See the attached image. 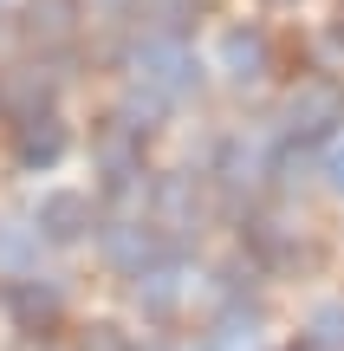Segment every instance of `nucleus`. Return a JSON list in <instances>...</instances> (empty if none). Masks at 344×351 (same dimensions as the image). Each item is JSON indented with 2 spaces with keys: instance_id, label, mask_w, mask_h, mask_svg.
Masks as SVG:
<instances>
[{
  "instance_id": "f257e3e1",
  "label": "nucleus",
  "mask_w": 344,
  "mask_h": 351,
  "mask_svg": "<svg viewBox=\"0 0 344 351\" xmlns=\"http://www.w3.org/2000/svg\"><path fill=\"white\" fill-rule=\"evenodd\" d=\"M130 65H137V85L156 91V98H189V91L202 85V59H195L182 39H143Z\"/></svg>"
},
{
  "instance_id": "f03ea898",
  "label": "nucleus",
  "mask_w": 344,
  "mask_h": 351,
  "mask_svg": "<svg viewBox=\"0 0 344 351\" xmlns=\"http://www.w3.org/2000/svg\"><path fill=\"white\" fill-rule=\"evenodd\" d=\"M286 137L293 143H319V137H332V130L344 124V85L338 78H306V85L286 98Z\"/></svg>"
},
{
  "instance_id": "7ed1b4c3",
  "label": "nucleus",
  "mask_w": 344,
  "mask_h": 351,
  "mask_svg": "<svg viewBox=\"0 0 344 351\" xmlns=\"http://www.w3.org/2000/svg\"><path fill=\"white\" fill-rule=\"evenodd\" d=\"M104 254L130 280H143L163 261H176V241H163V228H150V221H117V228H104Z\"/></svg>"
},
{
  "instance_id": "20e7f679",
  "label": "nucleus",
  "mask_w": 344,
  "mask_h": 351,
  "mask_svg": "<svg viewBox=\"0 0 344 351\" xmlns=\"http://www.w3.org/2000/svg\"><path fill=\"white\" fill-rule=\"evenodd\" d=\"M0 306L13 313L20 332H46L52 319L65 313V287H59V280H33V274H26V280H7V287H0Z\"/></svg>"
},
{
  "instance_id": "39448f33",
  "label": "nucleus",
  "mask_w": 344,
  "mask_h": 351,
  "mask_svg": "<svg viewBox=\"0 0 344 351\" xmlns=\"http://www.w3.org/2000/svg\"><path fill=\"white\" fill-rule=\"evenodd\" d=\"M98 169L111 176V182H124V176H143V137L124 124V117H104L98 124Z\"/></svg>"
},
{
  "instance_id": "423d86ee",
  "label": "nucleus",
  "mask_w": 344,
  "mask_h": 351,
  "mask_svg": "<svg viewBox=\"0 0 344 351\" xmlns=\"http://www.w3.org/2000/svg\"><path fill=\"white\" fill-rule=\"evenodd\" d=\"M85 228H91V195L52 189V195L39 202V234H46V241H78Z\"/></svg>"
},
{
  "instance_id": "0eeeda50",
  "label": "nucleus",
  "mask_w": 344,
  "mask_h": 351,
  "mask_svg": "<svg viewBox=\"0 0 344 351\" xmlns=\"http://www.w3.org/2000/svg\"><path fill=\"white\" fill-rule=\"evenodd\" d=\"M13 156H20V169H52L65 156V124L59 117H26L20 124V137H13Z\"/></svg>"
},
{
  "instance_id": "6e6552de",
  "label": "nucleus",
  "mask_w": 344,
  "mask_h": 351,
  "mask_svg": "<svg viewBox=\"0 0 344 351\" xmlns=\"http://www.w3.org/2000/svg\"><path fill=\"white\" fill-rule=\"evenodd\" d=\"M46 98H52V78L33 72V65H13V72H0V111H13L26 124V117H46Z\"/></svg>"
},
{
  "instance_id": "1a4fd4ad",
  "label": "nucleus",
  "mask_w": 344,
  "mask_h": 351,
  "mask_svg": "<svg viewBox=\"0 0 344 351\" xmlns=\"http://www.w3.org/2000/svg\"><path fill=\"white\" fill-rule=\"evenodd\" d=\"M221 65H228L234 78H267V65H273V39L260 33V26H234L228 39H221Z\"/></svg>"
},
{
  "instance_id": "9d476101",
  "label": "nucleus",
  "mask_w": 344,
  "mask_h": 351,
  "mask_svg": "<svg viewBox=\"0 0 344 351\" xmlns=\"http://www.w3.org/2000/svg\"><path fill=\"white\" fill-rule=\"evenodd\" d=\"M156 215H163V228L176 241L195 234V215H202V195H195L189 176H169V182H156Z\"/></svg>"
},
{
  "instance_id": "9b49d317",
  "label": "nucleus",
  "mask_w": 344,
  "mask_h": 351,
  "mask_svg": "<svg viewBox=\"0 0 344 351\" xmlns=\"http://www.w3.org/2000/svg\"><path fill=\"white\" fill-rule=\"evenodd\" d=\"M72 26H78V0H26V39L59 46V39H72Z\"/></svg>"
},
{
  "instance_id": "f8f14e48",
  "label": "nucleus",
  "mask_w": 344,
  "mask_h": 351,
  "mask_svg": "<svg viewBox=\"0 0 344 351\" xmlns=\"http://www.w3.org/2000/svg\"><path fill=\"white\" fill-rule=\"evenodd\" d=\"M176 293H182L176 261H163L156 274H143V280H137V306H143V313H156V319H163V313H176Z\"/></svg>"
},
{
  "instance_id": "ddd939ff",
  "label": "nucleus",
  "mask_w": 344,
  "mask_h": 351,
  "mask_svg": "<svg viewBox=\"0 0 344 351\" xmlns=\"http://www.w3.org/2000/svg\"><path fill=\"white\" fill-rule=\"evenodd\" d=\"M163 111H169V98H156V91H143V85H130V91H124V104H117V117H124L137 137H150Z\"/></svg>"
},
{
  "instance_id": "4468645a",
  "label": "nucleus",
  "mask_w": 344,
  "mask_h": 351,
  "mask_svg": "<svg viewBox=\"0 0 344 351\" xmlns=\"http://www.w3.org/2000/svg\"><path fill=\"white\" fill-rule=\"evenodd\" d=\"M306 339H319L325 351H344V300H325V306H312V319H306Z\"/></svg>"
},
{
  "instance_id": "2eb2a0df",
  "label": "nucleus",
  "mask_w": 344,
  "mask_h": 351,
  "mask_svg": "<svg viewBox=\"0 0 344 351\" xmlns=\"http://www.w3.org/2000/svg\"><path fill=\"white\" fill-rule=\"evenodd\" d=\"M78 351H130V339L117 326H85V339H78Z\"/></svg>"
},
{
  "instance_id": "dca6fc26",
  "label": "nucleus",
  "mask_w": 344,
  "mask_h": 351,
  "mask_svg": "<svg viewBox=\"0 0 344 351\" xmlns=\"http://www.w3.org/2000/svg\"><path fill=\"white\" fill-rule=\"evenodd\" d=\"M332 189H338V195H344V150L332 156Z\"/></svg>"
},
{
  "instance_id": "f3484780",
  "label": "nucleus",
  "mask_w": 344,
  "mask_h": 351,
  "mask_svg": "<svg viewBox=\"0 0 344 351\" xmlns=\"http://www.w3.org/2000/svg\"><path fill=\"white\" fill-rule=\"evenodd\" d=\"M293 351H325V345H319V339H299V345H293Z\"/></svg>"
},
{
  "instance_id": "a211bd4d",
  "label": "nucleus",
  "mask_w": 344,
  "mask_h": 351,
  "mask_svg": "<svg viewBox=\"0 0 344 351\" xmlns=\"http://www.w3.org/2000/svg\"><path fill=\"white\" fill-rule=\"evenodd\" d=\"M332 39H338V46H344V13H338V26H332Z\"/></svg>"
},
{
  "instance_id": "6ab92c4d",
  "label": "nucleus",
  "mask_w": 344,
  "mask_h": 351,
  "mask_svg": "<svg viewBox=\"0 0 344 351\" xmlns=\"http://www.w3.org/2000/svg\"><path fill=\"white\" fill-rule=\"evenodd\" d=\"M104 7H117V0H104Z\"/></svg>"
}]
</instances>
